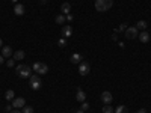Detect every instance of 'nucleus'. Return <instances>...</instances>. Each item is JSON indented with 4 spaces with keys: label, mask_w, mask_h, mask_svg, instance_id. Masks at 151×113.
<instances>
[{
    "label": "nucleus",
    "mask_w": 151,
    "mask_h": 113,
    "mask_svg": "<svg viewBox=\"0 0 151 113\" xmlns=\"http://www.w3.org/2000/svg\"><path fill=\"white\" fill-rule=\"evenodd\" d=\"M71 35H73V27H71V26H64L62 27V36L64 38H70Z\"/></svg>",
    "instance_id": "10"
},
{
    "label": "nucleus",
    "mask_w": 151,
    "mask_h": 113,
    "mask_svg": "<svg viewBox=\"0 0 151 113\" xmlns=\"http://www.w3.org/2000/svg\"><path fill=\"white\" fill-rule=\"evenodd\" d=\"M73 15H71V14H67V21H73Z\"/></svg>",
    "instance_id": "28"
},
{
    "label": "nucleus",
    "mask_w": 151,
    "mask_h": 113,
    "mask_svg": "<svg viewBox=\"0 0 151 113\" xmlns=\"http://www.w3.org/2000/svg\"><path fill=\"white\" fill-rule=\"evenodd\" d=\"M124 35H126L127 39H135L139 33H137V29H136V26H133V27H127V30L124 32Z\"/></svg>",
    "instance_id": "5"
},
{
    "label": "nucleus",
    "mask_w": 151,
    "mask_h": 113,
    "mask_svg": "<svg viewBox=\"0 0 151 113\" xmlns=\"http://www.w3.org/2000/svg\"><path fill=\"white\" fill-rule=\"evenodd\" d=\"M29 84H30V88L33 89V91H38V89H41V80H39V76H30L29 77Z\"/></svg>",
    "instance_id": "4"
},
{
    "label": "nucleus",
    "mask_w": 151,
    "mask_h": 113,
    "mask_svg": "<svg viewBox=\"0 0 151 113\" xmlns=\"http://www.w3.org/2000/svg\"><path fill=\"white\" fill-rule=\"evenodd\" d=\"M113 0H95V9L98 12H106L112 8Z\"/></svg>",
    "instance_id": "1"
},
{
    "label": "nucleus",
    "mask_w": 151,
    "mask_h": 113,
    "mask_svg": "<svg viewBox=\"0 0 151 113\" xmlns=\"http://www.w3.org/2000/svg\"><path fill=\"white\" fill-rule=\"evenodd\" d=\"M55 21H56L57 24H62V26H64V23L67 21V17H65L64 14H61V15H57V17H56V20H55Z\"/></svg>",
    "instance_id": "19"
},
{
    "label": "nucleus",
    "mask_w": 151,
    "mask_h": 113,
    "mask_svg": "<svg viewBox=\"0 0 151 113\" xmlns=\"http://www.w3.org/2000/svg\"><path fill=\"white\" fill-rule=\"evenodd\" d=\"M39 2H41V3L44 5V3H47V0H39Z\"/></svg>",
    "instance_id": "33"
},
{
    "label": "nucleus",
    "mask_w": 151,
    "mask_h": 113,
    "mask_svg": "<svg viewBox=\"0 0 151 113\" xmlns=\"http://www.w3.org/2000/svg\"><path fill=\"white\" fill-rule=\"evenodd\" d=\"M12 2H14V3H17V2H18V0H12Z\"/></svg>",
    "instance_id": "35"
},
{
    "label": "nucleus",
    "mask_w": 151,
    "mask_h": 113,
    "mask_svg": "<svg viewBox=\"0 0 151 113\" xmlns=\"http://www.w3.org/2000/svg\"><path fill=\"white\" fill-rule=\"evenodd\" d=\"M12 54H14V51H12V48L9 47V45H5V47H2V56L3 57H11Z\"/></svg>",
    "instance_id": "9"
},
{
    "label": "nucleus",
    "mask_w": 151,
    "mask_h": 113,
    "mask_svg": "<svg viewBox=\"0 0 151 113\" xmlns=\"http://www.w3.org/2000/svg\"><path fill=\"white\" fill-rule=\"evenodd\" d=\"M5 110H6V112H8V113H9V112L12 110V104H11V106H6V107H5Z\"/></svg>",
    "instance_id": "29"
},
{
    "label": "nucleus",
    "mask_w": 151,
    "mask_h": 113,
    "mask_svg": "<svg viewBox=\"0 0 151 113\" xmlns=\"http://www.w3.org/2000/svg\"><path fill=\"white\" fill-rule=\"evenodd\" d=\"M5 98L8 99V101H12V99L15 98V92L12 89H8V91H6V94H5Z\"/></svg>",
    "instance_id": "16"
},
{
    "label": "nucleus",
    "mask_w": 151,
    "mask_h": 113,
    "mask_svg": "<svg viewBox=\"0 0 151 113\" xmlns=\"http://www.w3.org/2000/svg\"><path fill=\"white\" fill-rule=\"evenodd\" d=\"M3 61H5V57H3V56H0V65L3 63Z\"/></svg>",
    "instance_id": "30"
},
{
    "label": "nucleus",
    "mask_w": 151,
    "mask_h": 113,
    "mask_svg": "<svg viewBox=\"0 0 151 113\" xmlns=\"http://www.w3.org/2000/svg\"><path fill=\"white\" fill-rule=\"evenodd\" d=\"M80 109H82L83 112H86V110L89 109V104H88L86 101H83V103H82V107H80Z\"/></svg>",
    "instance_id": "25"
},
{
    "label": "nucleus",
    "mask_w": 151,
    "mask_h": 113,
    "mask_svg": "<svg viewBox=\"0 0 151 113\" xmlns=\"http://www.w3.org/2000/svg\"><path fill=\"white\" fill-rule=\"evenodd\" d=\"M57 45H59V47H67V41H65V38H61V39H59V41H57Z\"/></svg>",
    "instance_id": "23"
},
{
    "label": "nucleus",
    "mask_w": 151,
    "mask_h": 113,
    "mask_svg": "<svg viewBox=\"0 0 151 113\" xmlns=\"http://www.w3.org/2000/svg\"><path fill=\"white\" fill-rule=\"evenodd\" d=\"M112 99H113V97H112V94H110L109 91H104L101 94V101L104 104H112Z\"/></svg>",
    "instance_id": "8"
},
{
    "label": "nucleus",
    "mask_w": 151,
    "mask_h": 113,
    "mask_svg": "<svg viewBox=\"0 0 151 113\" xmlns=\"http://www.w3.org/2000/svg\"><path fill=\"white\" fill-rule=\"evenodd\" d=\"M85 98H86L85 92H83L82 89H77V94H76V99H77V101H79V103H83Z\"/></svg>",
    "instance_id": "13"
},
{
    "label": "nucleus",
    "mask_w": 151,
    "mask_h": 113,
    "mask_svg": "<svg viewBox=\"0 0 151 113\" xmlns=\"http://www.w3.org/2000/svg\"><path fill=\"white\" fill-rule=\"evenodd\" d=\"M103 113H113L112 106H110V104H106V106L103 107Z\"/></svg>",
    "instance_id": "21"
},
{
    "label": "nucleus",
    "mask_w": 151,
    "mask_h": 113,
    "mask_svg": "<svg viewBox=\"0 0 151 113\" xmlns=\"http://www.w3.org/2000/svg\"><path fill=\"white\" fill-rule=\"evenodd\" d=\"M137 36H139V41H141V42H148V41H150V33H148L147 30H142Z\"/></svg>",
    "instance_id": "11"
},
{
    "label": "nucleus",
    "mask_w": 151,
    "mask_h": 113,
    "mask_svg": "<svg viewBox=\"0 0 151 113\" xmlns=\"http://www.w3.org/2000/svg\"><path fill=\"white\" fill-rule=\"evenodd\" d=\"M24 11H26V8H24V5H15V8H14V12H15V15H23L24 14Z\"/></svg>",
    "instance_id": "12"
},
{
    "label": "nucleus",
    "mask_w": 151,
    "mask_h": 113,
    "mask_svg": "<svg viewBox=\"0 0 151 113\" xmlns=\"http://www.w3.org/2000/svg\"><path fill=\"white\" fill-rule=\"evenodd\" d=\"M23 113H33V107H30V106H24Z\"/></svg>",
    "instance_id": "22"
},
{
    "label": "nucleus",
    "mask_w": 151,
    "mask_h": 113,
    "mask_svg": "<svg viewBox=\"0 0 151 113\" xmlns=\"http://www.w3.org/2000/svg\"><path fill=\"white\" fill-rule=\"evenodd\" d=\"M76 113H85V112H83V110L80 109V110H76Z\"/></svg>",
    "instance_id": "31"
},
{
    "label": "nucleus",
    "mask_w": 151,
    "mask_h": 113,
    "mask_svg": "<svg viewBox=\"0 0 151 113\" xmlns=\"http://www.w3.org/2000/svg\"><path fill=\"white\" fill-rule=\"evenodd\" d=\"M115 113H128V109L126 107V106H118Z\"/></svg>",
    "instance_id": "20"
},
{
    "label": "nucleus",
    "mask_w": 151,
    "mask_h": 113,
    "mask_svg": "<svg viewBox=\"0 0 151 113\" xmlns=\"http://www.w3.org/2000/svg\"><path fill=\"white\" fill-rule=\"evenodd\" d=\"M62 14H70V9H71V5L68 3V2H65V3H62Z\"/></svg>",
    "instance_id": "18"
},
{
    "label": "nucleus",
    "mask_w": 151,
    "mask_h": 113,
    "mask_svg": "<svg viewBox=\"0 0 151 113\" xmlns=\"http://www.w3.org/2000/svg\"><path fill=\"white\" fill-rule=\"evenodd\" d=\"M9 113H20V112H18V110H11Z\"/></svg>",
    "instance_id": "32"
},
{
    "label": "nucleus",
    "mask_w": 151,
    "mask_h": 113,
    "mask_svg": "<svg viewBox=\"0 0 151 113\" xmlns=\"http://www.w3.org/2000/svg\"><path fill=\"white\" fill-rule=\"evenodd\" d=\"M91 71V66L86 62H80V66H79V74L80 76H88Z\"/></svg>",
    "instance_id": "6"
},
{
    "label": "nucleus",
    "mask_w": 151,
    "mask_h": 113,
    "mask_svg": "<svg viewBox=\"0 0 151 113\" xmlns=\"http://www.w3.org/2000/svg\"><path fill=\"white\" fill-rule=\"evenodd\" d=\"M70 61H71V63H80L82 62V56L79 54V53H74V54L71 56Z\"/></svg>",
    "instance_id": "15"
},
{
    "label": "nucleus",
    "mask_w": 151,
    "mask_h": 113,
    "mask_svg": "<svg viewBox=\"0 0 151 113\" xmlns=\"http://www.w3.org/2000/svg\"><path fill=\"white\" fill-rule=\"evenodd\" d=\"M2 45H3V41H2V39H0V47H2Z\"/></svg>",
    "instance_id": "34"
},
{
    "label": "nucleus",
    "mask_w": 151,
    "mask_h": 113,
    "mask_svg": "<svg viewBox=\"0 0 151 113\" xmlns=\"http://www.w3.org/2000/svg\"><path fill=\"white\" fill-rule=\"evenodd\" d=\"M14 57H15V61H23V59L26 57V53L23 50H18L14 53Z\"/></svg>",
    "instance_id": "14"
},
{
    "label": "nucleus",
    "mask_w": 151,
    "mask_h": 113,
    "mask_svg": "<svg viewBox=\"0 0 151 113\" xmlns=\"http://www.w3.org/2000/svg\"><path fill=\"white\" fill-rule=\"evenodd\" d=\"M26 106V101H24V98H14L12 99V107L14 109H21V107H24Z\"/></svg>",
    "instance_id": "7"
},
{
    "label": "nucleus",
    "mask_w": 151,
    "mask_h": 113,
    "mask_svg": "<svg viewBox=\"0 0 151 113\" xmlns=\"http://www.w3.org/2000/svg\"><path fill=\"white\" fill-rule=\"evenodd\" d=\"M139 113H143V110H141V112H139Z\"/></svg>",
    "instance_id": "36"
},
{
    "label": "nucleus",
    "mask_w": 151,
    "mask_h": 113,
    "mask_svg": "<svg viewBox=\"0 0 151 113\" xmlns=\"http://www.w3.org/2000/svg\"><path fill=\"white\" fill-rule=\"evenodd\" d=\"M15 71H17V74H18L20 77L29 78V77H30V71H32V68H29L27 65H18L17 68H15Z\"/></svg>",
    "instance_id": "2"
},
{
    "label": "nucleus",
    "mask_w": 151,
    "mask_h": 113,
    "mask_svg": "<svg viewBox=\"0 0 151 113\" xmlns=\"http://www.w3.org/2000/svg\"><path fill=\"white\" fill-rule=\"evenodd\" d=\"M118 30H120V32H126V30H127V24H126V23H122V24L120 26V29H118Z\"/></svg>",
    "instance_id": "26"
},
{
    "label": "nucleus",
    "mask_w": 151,
    "mask_h": 113,
    "mask_svg": "<svg viewBox=\"0 0 151 113\" xmlns=\"http://www.w3.org/2000/svg\"><path fill=\"white\" fill-rule=\"evenodd\" d=\"M32 69H33L36 74H47V71H49V66L42 63V62H35L33 66H32Z\"/></svg>",
    "instance_id": "3"
},
{
    "label": "nucleus",
    "mask_w": 151,
    "mask_h": 113,
    "mask_svg": "<svg viewBox=\"0 0 151 113\" xmlns=\"http://www.w3.org/2000/svg\"><path fill=\"white\" fill-rule=\"evenodd\" d=\"M6 65H8V66H9V68H12V66H14V65H15V62H14V59H9V61H8V62H6Z\"/></svg>",
    "instance_id": "27"
},
{
    "label": "nucleus",
    "mask_w": 151,
    "mask_h": 113,
    "mask_svg": "<svg viewBox=\"0 0 151 113\" xmlns=\"http://www.w3.org/2000/svg\"><path fill=\"white\" fill-rule=\"evenodd\" d=\"M118 32H120L118 29L113 30V33H112V41H118Z\"/></svg>",
    "instance_id": "24"
},
{
    "label": "nucleus",
    "mask_w": 151,
    "mask_h": 113,
    "mask_svg": "<svg viewBox=\"0 0 151 113\" xmlns=\"http://www.w3.org/2000/svg\"><path fill=\"white\" fill-rule=\"evenodd\" d=\"M136 29H137V30H145V29H147V21H143V20L137 21V23H136Z\"/></svg>",
    "instance_id": "17"
}]
</instances>
